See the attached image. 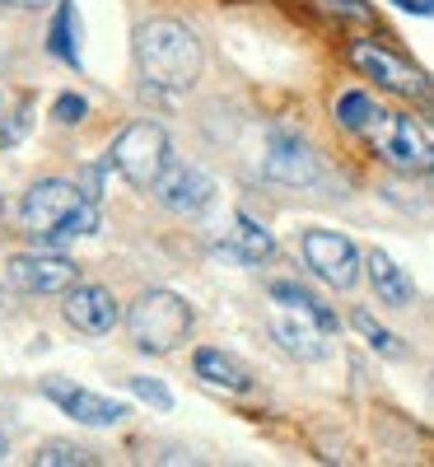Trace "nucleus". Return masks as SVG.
<instances>
[{
  "label": "nucleus",
  "mask_w": 434,
  "mask_h": 467,
  "mask_svg": "<svg viewBox=\"0 0 434 467\" xmlns=\"http://www.w3.org/2000/svg\"><path fill=\"white\" fill-rule=\"evenodd\" d=\"M365 140L374 145V154L388 169H398V173H434V140L407 112H383Z\"/></svg>",
  "instance_id": "obj_3"
},
{
  "label": "nucleus",
  "mask_w": 434,
  "mask_h": 467,
  "mask_svg": "<svg viewBox=\"0 0 434 467\" xmlns=\"http://www.w3.org/2000/svg\"><path fill=\"white\" fill-rule=\"evenodd\" d=\"M28 127H33V99L28 94H15V99L0 94V150L19 145L28 136Z\"/></svg>",
  "instance_id": "obj_20"
},
{
  "label": "nucleus",
  "mask_w": 434,
  "mask_h": 467,
  "mask_svg": "<svg viewBox=\"0 0 434 467\" xmlns=\"http://www.w3.org/2000/svg\"><path fill=\"white\" fill-rule=\"evenodd\" d=\"M150 192H154V202H160L164 211H173V215H202L215 202L211 173H202L196 164H169Z\"/></svg>",
  "instance_id": "obj_10"
},
{
  "label": "nucleus",
  "mask_w": 434,
  "mask_h": 467,
  "mask_svg": "<svg viewBox=\"0 0 434 467\" xmlns=\"http://www.w3.org/2000/svg\"><path fill=\"white\" fill-rule=\"evenodd\" d=\"M43 398L57 402L66 416H75L80 425H94V431H108V425H122L127 420V407L112 402L103 393H89L80 383H66V379H43Z\"/></svg>",
  "instance_id": "obj_11"
},
{
  "label": "nucleus",
  "mask_w": 434,
  "mask_h": 467,
  "mask_svg": "<svg viewBox=\"0 0 434 467\" xmlns=\"http://www.w3.org/2000/svg\"><path fill=\"white\" fill-rule=\"evenodd\" d=\"M346 61H350L355 70H360L365 80H374L378 89L398 94V99H411V103L429 99V80H425V70H416L411 61H402L392 47L374 43V37H355V43L346 47Z\"/></svg>",
  "instance_id": "obj_5"
},
{
  "label": "nucleus",
  "mask_w": 434,
  "mask_h": 467,
  "mask_svg": "<svg viewBox=\"0 0 434 467\" xmlns=\"http://www.w3.org/2000/svg\"><path fill=\"white\" fill-rule=\"evenodd\" d=\"M33 462H37V467H85V462H94V458H89V449L70 444V440H47L43 449H37Z\"/></svg>",
  "instance_id": "obj_23"
},
{
  "label": "nucleus",
  "mask_w": 434,
  "mask_h": 467,
  "mask_svg": "<svg viewBox=\"0 0 434 467\" xmlns=\"http://www.w3.org/2000/svg\"><path fill=\"white\" fill-rule=\"evenodd\" d=\"M80 202H85V187H75V182H66V178H43V182H33L28 192H24V202H19V220H24V229L33 234L37 244H47L52 234L80 211Z\"/></svg>",
  "instance_id": "obj_7"
},
{
  "label": "nucleus",
  "mask_w": 434,
  "mask_h": 467,
  "mask_svg": "<svg viewBox=\"0 0 434 467\" xmlns=\"http://www.w3.org/2000/svg\"><path fill=\"white\" fill-rule=\"evenodd\" d=\"M191 374L206 388H215V393H239V398L253 393V369L220 346H196L191 350Z\"/></svg>",
  "instance_id": "obj_13"
},
{
  "label": "nucleus",
  "mask_w": 434,
  "mask_h": 467,
  "mask_svg": "<svg viewBox=\"0 0 434 467\" xmlns=\"http://www.w3.org/2000/svg\"><path fill=\"white\" fill-rule=\"evenodd\" d=\"M5 453H10V444H5V435H0V462H5Z\"/></svg>",
  "instance_id": "obj_29"
},
{
  "label": "nucleus",
  "mask_w": 434,
  "mask_h": 467,
  "mask_svg": "<svg viewBox=\"0 0 434 467\" xmlns=\"http://www.w3.org/2000/svg\"><path fill=\"white\" fill-rule=\"evenodd\" d=\"M127 388H131L140 402H150L154 411H173V393H169L160 379H145V374H140V379H127Z\"/></svg>",
  "instance_id": "obj_24"
},
{
  "label": "nucleus",
  "mask_w": 434,
  "mask_h": 467,
  "mask_svg": "<svg viewBox=\"0 0 434 467\" xmlns=\"http://www.w3.org/2000/svg\"><path fill=\"white\" fill-rule=\"evenodd\" d=\"M10 281L24 295H66L70 285H80V266L61 253H19L10 257Z\"/></svg>",
  "instance_id": "obj_9"
},
{
  "label": "nucleus",
  "mask_w": 434,
  "mask_h": 467,
  "mask_svg": "<svg viewBox=\"0 0 434 467\" xmlns=\"http://www.w3.org/2000/svg\"><path fill=\"white\" fill-rule=\"evenodd\" d=\"M239 229H233V257L239 262H266L271 253H275V239H271V229L262 224V220H253L248 211H239V220H233Z\"/></svg>",
  "instance_id": "obj_19"
},
{
  "label": "nucleus",
  "mask_w": 434,
  "mask_h": 467,
  "mask_svg": "<svg viewBox=\"0 0 434 467\" xmlns=\"http://www.w3.org/2000/svg\"><path fill=\"white\" fill-rule=\"evenodd\" d=\"M398 10H407V15H420V19H429L434 15V0H392Z\"/></svg>",
  "instance_id": "obj_27"
},
{
  "label": "nucleus",
  "mask_w": 434,
  "mask_h": 467,
  "mask_svg": "<svg viewBox=\"0 0 434 467\" xmlns=\"http://www.w3.org/2000/svg\"><path fill=\"white\" fill-rule=\"evenodd\" d=\"M127 332L140 356H169L191 337V304L173 290H145L127 308Z\"/></svg>",
  "instance_id": "obj_2"
},
{
  "label": "nucleus",
  "mask_w": 434,
  "mask_h": 467,
  "mask_svg": "<svg viewBox=\"0 0 434 467\" xmlns=\"http://www.w3.org/2000/svg\"><path fill=\"white\" fill-rule=\"evenodd\" d=\"M332 117H336V127H341V131H350V136H369L374 122L383 117V108H378L374 94H365V89H341L336 103H332Z\"/></svg>",
  "instance_id": "obj_16"
},
{
  "label": "nucleus",
  "mask_w": 434,
  "mask_h": 467,
  "mask_svg": "<svg viewBox=\"0 0 434 467\" xmlns=\"http://www.w3.org/2000/svg\"><path fill=\"white\" fill-rule=\"evenodd\" d=\"M262 173L281 187H313L318 182V154L299 131L275 127L262 145Z\"/></svg>",
  "instance_id": "obj_8"
},
{
  "label": "nucleus",
  "mask_w": 434,
  "mask_h": 467,
  "mask_svg": "<svg viewBox=\"0 0 434 467\" xmlns=\"http://www.w3.org/2000/svg\"><path fill=\"white\" fill-rule=\"evenodd\" d=\"M318 5H323L327 15H336V19H350V24H365V19H374L369 0H318Z\"/></svg>",
  "instance_id": "obj_26"
},
{
  "label": "nucleus",
  "mask_w": 434,
  "mask_h": 467,
  "mask_svg": "<svg viewBox=\"0 0 434 467\" xmlns=\"http://www.w3.org/2000/svg\"><path fill=\"white\" fill-rule=\"evenodd\" d=\"M98 224H103L98 202H94V197H85V202H80V211H75V215H70V220H66V224L52 234L47 244H52V248H66V244H75V239H89V234H98Z\"/></svg>",
  "instance_id": "obj_22"
},
{
  "label": "nucleus",
  "mask_w": 434,
  "mask_h": 467,
  "mask_svg": "<svg viewBox=\"0 0 434 467\" xmlns=\"http://www.w3.org/2000/svg\"><path fill=\"white\" fill-rule=\"evenodd\" d=\"M47 52L66 66H80V15H75V0H61L52 28H47Z\"/></svg>",
  "instance_id": "obj_17"
},
{
  "label": "nucleus",
  "mask_w": 434,
  "mask_h": 467,
  "mask_svg": "<svg viewBox=\"0 0 434 467\" xmlns=\"http://www.w3.org/2000/svg\"><path fill=\"white\" fill-rule=\"evenodd\" d=\"M271 337L294 360H323L327 356V327H318L313 318L294 314V308H285V314L271 318Z\"/></svg>",
  "instance_id": "obj_14"
},
{
  "label": "nucleus",
  "mask_w": 434,
  "mask_h": 467,
  "mask_svg": "<svg viewBox=\"0 0 434 467\" xmlns=\"http://www.w3.org/2000/svg\"><path fill=\"white\" fill-rule=\"evenodd\" d=\"M365 276H369L378 304H388V308H411V304H416V281H411L383 248H369V253H365Z\"/></svg>",
  "instance_id": "obj_15"
},
{
  "label": "nucleus",
  "mask_w": 434,
  "mask_h": 467,
  "mask_svg": "<svg viewBox=\"0 0 434 467\" xmlns=\"http://www.w3.org/2000/svg\"><path fill=\"white\" fill-rule=\"evenodd\" d=\"M136 61H140V75L154 85V89H191L196 75H202V43L196 33L178 19H150L140 33H136Z\"/></svg>",
  "instance_id": "obj_1"
},
{
  "label": "nucleus",
  "mask_w": 434,
  "mask_h": 467,
  "mask_svg": "<svg viewBox=\"0 0 434 467\" xmlns=\"http://www.w3.org/2000/svg\"><path fill=\"white\" fill-rule=\"evenodd\" d=\"M350 327L369 341L374 356H383V360H407V346H402V337H398V332H388L383 323H374V314H365V308H360V314H350Z\"/></svg>",
  "instance_id": "obj_21"
},
{
  "label": "nucleus",
  "mask_w": 434,
  "mask_h": 467,
  "mask_svg": "<svg viewBox=\"0 0 434 467\" xmlns=\"http://www.w3.org/2000/svg\"><path fill=\"white\" fill-rule=\"evenodd\" d=\"M108 164L122 173L127 182H136V187H154V182H160V173L173 164V160H169V136H164V127L131 122L122 136L112 140Z\"/></svg>",
  "instance_id": "obj_6"
},
{
  "label": "nucleus",
  "mask_w": 434,
  "mask_h": 467,
  "mask_svg": "<svg viewBox=\"0 0 434 467\" xmlns=\"http://www.w3.org/2000/svg\"><path fill=\"white\" fill-rule=\"evenodd\" d=\"M0 211H5V206H0Z\"/></svg>",
  "instance_id": "obj_30"
},
{
  "label": "nucleus",
  "mask_w": 434,
  "mask_h": 467,
  "mask_svg": "<svg viewBox=\"0 0 434 467\" xmlns=\"http://www.w3.org/2000/svg\"><path fill=\"white\" fill-rule=\"evenodd\" d=\"M61 318L80 332V337H108L117 323H122V304L112 299V290L103 285H70Z\"/></svg>",
  "instance_id": "obj_12"
},
{
  "label": "nucleus",
  "mask_w": 434,
  "mask_h": 467,
  "mask_svg": "<svg viewBox=\"0 0 434 467\" xmlns=\"http://www.w3.org/2000/svg\"><path fill=\"white\" fill-rule=\"evenodd\" d=\"M0 5H10V10H43V5H52V0H0Z\"/></svg>",
  "instance_id": "obj_28"
},
{
  "label": "nucleus",
  "mask_w": 434,
  "mask_h": 467,
  "mask_svg": "<svg viewBox=\"0 0 434 467\" xmlns=\"http://www.w3.org/2000/svg\"><path fill=\"white\" fill-rule=\"evenodd\" d=\"M271 299L281 304V308H294V314H304V318H313L318 327H327V332H336V314L332 308L313 295V290H304L299 281H271Z\"/></svg>",
  "instance_id": "obj_18"
},
{
  "label": "nucleus",
  "mask_w": 434,
  "mask_h": 467,
  "mask_svg": "<svg viewBox=\"0 0 434 467\" xmlns=\"http://www.w3.org/2000/svg\"><path fill=\"white\" fill-rule=\"evenodd\" d=\"M85 117H89V99H80V94H61L52 103V122H61V127H80Z\"/></svg>",
  "instance_id": "obj_25"
},
{
  "label": "nucleus",
  "mask_w": 434,
  "mask_h": 467,
  "mask_svg": "<svg viewBox=\"0 0 434 467\" xmlns=\"http://www.w3.org/2000/svg\"><path fill=\"white\" fill-rule=\"evenodd\" d=\"M299 253H304V266L332 290H355L365 276V253L336 229H304Z\"/></svg>",
  "instance_id": "obj_4"
}]
</instances>
